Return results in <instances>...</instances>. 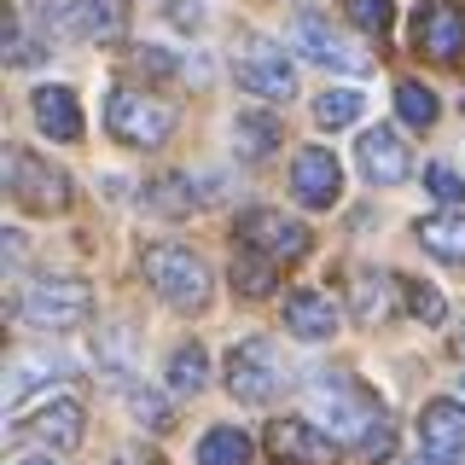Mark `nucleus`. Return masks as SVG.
I'll use <instances>...</instances> for the list:
<instances>
[{
	"label": "nucleus",
	"instance_id": "9b49d317",
	"mask_svg": "<svg viewBox=\"0 0 465 465\" xmlns=\"http://www.w3.org/2000/svg\"><path fill=\"white\" fill-rule=\"evenodd\" d=\"M413 47L442 58V64H454L465 53V6H454V0H425L413 12Z\"/></svg>",
	"mask_w": 465,
	"mask_h": 465
},
{
	"label": "nucleus",
	"instance_id": "f8f14e48",
	"mask_svg": "<svg viewBox=\"0 0 465 465\" xmlns=\"http://www.w3.org/2000/svg\"><path fill=\"white\" fill-rule=\"evenodd\" d=\"M232 76H239V87L256 94V99H291V94H297V70H291V58L280 47H268V41H256L251 53L232 58Z\"/></svg>",
	"mask_w": 465,
	"mask_h": 465
},
{
	"label": "nucleus",
	"instance_id": "9d476101",
	"mask_svg": "<svg viewBox=\"0 0 465 465\" xmlns=\"http://www.w3.org/2000/svg\"><path fill=\"white\" fill-rule=\"evenodd\" d=\"M291 193H297V203H309V210H331L343 198V163L326 145H302L291 157Z\"/></svg>",
	"mask_w": 465,
	"mask_h": 465
},
{
	"label": "nucleus",
	"instance_id": "c9c22d12",
	"mask_svg": "<svg viewBox=\"0 0 465 465\" xmlns=\"http://www.w3.org/2000/svg\"><path fill=\"white\" fill-rule=\"evenodd\" d=\"M460 349H465V331H460Z\"/></svg>",
	"mask_w": 465,
	"mask_h": 465
},
{
	"label": "nucleus",
	"instance_id": "4c0bfd02",
	"mask_svg": "<svg viewBox=\"0 0 465 465\" xmlns=\"http://www.w3.org/2000/svg\"><path fill=\"white\" fill-rule=\"evenodd\" d=\"M460 390H465V378H460Z\"/></svg>",
	"mask_w": 465,
	"mask_h": 465
},
{
	"label": "nucleus",
	"instance_id": "a211bd4d",
	"mask_svg": "<svg viewBox=\"0 0 465 465\" xmlns=\"http://www.w3.org/2000/svg\"><path fill=\"white\" fill-rule=\"evenodd\" d=\"M35 128L53 140H82V105L70 87H41L35 94Z\"/></svg>",
	"mask_w": 465,
	"mask_h": 465
},
{
	"label": "nucleus",
	"instance_id": "6e6552de",
	"mask_svg": "<svg viewBox=\"0 0 465 465\" xmlns=\"http://www.w3.org/2000/svg\"><path fill=\"white\" fill-rule=\"evenodd\" d=\"M6 193L24 203V210H41V215H53V210H64L70 203V181H64V169H53L41 152H6Z\"/></svg>",
	"mask_w": 465,
	"mask_h": 465
},
{
	"label": "nucleus",
	"instance_id": "2f4dec72",
	"mask_svg": "<svg viewBox=\"0 0 465 465\" xmlns=\"http://www.w3.org/2000/svg\"><path fill=\"white\" fill-rule=\"evenodd\" d=\"M134 70H140V76H157V82H163V76H174V58H169L163 47H140V53H134Z\"/></svg>",
	"mask_w": 465,
	"mask_h": 465
},
{
	"label": "nucleus",
	"instance_id": "dca6fc26",
	"mask_svg": "<svg viewBox=\"0 0 465 465\" xmlns=\"http://www.w3.org/2000/svg\"><path fill=\"white\" fill-rule=\"evenodd\" d=\"M355 152H361V174L378 181V186H401L407 174H413V157H407V145H401L396 128H367Z\"/></svg>",
	"mask_w": 465,
	"mask_h": 465
},
{
	"label": "nucleus",
	"instance_id": "c85d7f7f",
	"mask_svg": "<svg viewBox=\"0 0 465 465\" xmlns=\"http://www.w3.org/2000/svg\"><path fill=\"white\" fill-rule=\"evenodd\" d=\"M349 24L355 29H367V35H390V24H396V6L390 0H349Z\"/></svg>",
	"mask_w": 465,
	"mask_h": 465
},
{
	"label": "nucleus",
	"instance_id": "b1692460",
	"mask_svg": "<svg viewBox=\"0 0 465 465\" xmlns=\"http://www.w3.org/2000/svg\"><path fill=\"white\" fill-rule=\"evenodd\" d=\"M361 111H367V99H361L355 87H326V94L314 99V123L320 128H349V123H361Z\"/></svg>",
	"mask_w": 465,
	"mask_h": 465
},
{
	"label": "nucleus",
	"instance_id": "39448f33",
	"mask_svg": "<svg viewBox=\"0 0 465 465\" xmlns=\"http://www.w3.org/2000/svg\"><path fill=\"white\" fill-rule=\"evenodd\" d=\"M18 314L35 331H76V326L94 320V291H87L82 280H35L24 291Z\"/></svg>",
	"mask_w": 465,
	"mask_h": 465
},
{
	"label": "nucleus",
	"instance_id": "72a5a7b5",
	"mask_svg": "<svg viewBox=\"0 0 465 465\" xmlns=\"http://www.w3.org/2000/svg\"><path fill=\"white\" fill-rule=\"evenodd\" d=\"M12 465H58V460H53V454H18Z\"/></svg>",
	"mask_w": 465,
	"mask_h": 465
},
{
	"label": "nucleus",
	"instance_id": "4be33fe9",
	"mask_svg": "<svg viewBox=\"0 0 465 465\" xmlns=\"http://www.w3.org/2000/svg\"><path fill=\"white\" fill-rule=\"evenodd\" d=\"M232 140H239L244 157H268L273 145L285 140V128H280V116H268V111H244L239 123H232Z\"/></svg>",
	"mask_w": 465,
	"mask_h": 465
},
{
	"label": "nucleus",
	"instance_id": "393cba45",
	"mask_svg": "<svg viewBox=\"0 0 465 465\" xmlns=\"http://www.w3.org/2000/svg\"><path fill=\"white\" fill-rule=\"evenodd\" d=\"M232 291H244V297H268V291H273V262L256 256V251H239V256H232Z\"/></svg>",
	"mask_w": 465,
	"mask_h": 465
},
{
	"label": "nucleus",
	"instance_id": "f257e3e1",
	"mask_svg": "<svg viewBox=\"0 0 465 465\" xmlns=\"http://www.w3.org/2000/svg\"><path fill=\"white\" fill-rule=\"evenodd\" d=\"M309 407H314L320 430H326L331 442L367 448V442H378V436L390 430L384 425V401H378L367 384H355L349 372H314L309 378Z\"/></svg>",
	"mask_w": 465,
	"mask_h": 465
},
{
	"label": "nucleus",
	"instance_id": "5701e85b",
	"mask_svg": "<svg viewBox=\"0 0 465 465\" xmlns=\"http://www.w3.org/2000/svg\"><path fill=\"white\" fill-rule=\"evenodd\" d=\"M203 378H210V355H203V343H181L169 355V390H174V396H198Z\"/></svg>",
	"mask_w": 465,
	"mask_h": 465
},
{
	"label": "nucleus",
	"instance_id": "a878e982",
	"mask_svg": "<svg viewBox=\"0 0 465 465\" xmlns=\"http://www.w3.org/2000/svg\"><path fill=\"white\" fill-rule=\"evenodd\" d=\"M396 111H401L407 128H430L442 105H436V94H430L425 82H401V87H396Z\"/></svg>",
	"mask_w": 465,
	"mask_h": 465
},
{
	"label": "nucleus",
	"instance_id": "f704fd0d",
	"mask_svg": "<svg viewBox=\"0 0 465 465\" xmlns=\"http://www.w3.org/2000/svg\"><path fill=\"white\" fill-rule=\"evenodd\" d=\"M407 465H436V460H425V454H419V460H407Z\"/></svg>",
	"mask_w": 465,
	"mask_h": 465
},
{
	"label": "nucleus",
	"instance_id": "c756f323",
	"mask_svg": "<svg viewBox=\"0 0 465 465\" xmlns=\"http://www.w3.org/2000/svg\"><path fill=\"white\" fill-rule=\"evenodd\" d=\"M396 285H401V297H407V309H413V320H430V326H436V320L448 314V302L436 297L430 285H419V280H396Z\"/></svg>",
	"mask_w": 465,
	"mask_h": 465
},
{
	"label": "nucleus",
	"instance_id": "412c9836",
	"mask_svg": "<svg viewBox=\"0 0 465 465\" xmlns=\"http://www.w3.org/2000/svg\"><path fill=\"white\" fill-rule=\"evenodd\" d=\"M116 390H123L128 413H134V419H140L145 430H157V436H163V430H174V407H169L163 396H157V390H145V384H134V378H116Z\"/></svg>",
	"mask_w": 465,
	"mask_h": 465
},
{
	"label": "nucleus",
	"instance_id": "bb28decb",
	"mask_svg": "<svg viewBox=\"0 0 465 465\" xmlns=\"http://www.w3.org/2000/svg\"><path fill=\"white\" fill-rule=\"evenodd\" d=\"M186 186H193V174H157L152 193H145V203H152V210H163V215H186L198 203Z\"/></svg>",
	"mask_w": 465,
	"mask_h": 465
},
{
	"label": "nucleus",
	"instance_id": "7ed1b4c3",
	"mask_svg": "<svg viewBox=\"0 0 465 465\" xmlns=\"http://www.w3.org/2000/svg\"><path fill=\"white\" fill-rule=\"evenodd\" d=\"M105 128L116 145H134V152H152L174 134V105L152 94H134V87H116L105 105Z\"/></svg>",
	"mask_w": 465,
	"mask_h": 465
},
{
	"label": "nucleus",
	"instance_id": "6ab92c4d",
	"mask_svg": "<svg viewBox=\"0 0 465 465\" xmlns=\"http://www.w3.org/2000/svg\"><path fill=\"white\" fill-rule=\"evenodd\" d=\"M256 460V442L244 436L239 425H215V430H203V442H198V465H251Z\"/></svg>",
	"mask_w": 465,
	"mask_h": 465
},
{
	"label": "nucleus",
	"instance_id": "2eb2a0df",
	"mask_svg": "<svg viewBox=\"0 0 465 465\" xmlns=\"http://www.w3.org/2000/svg\"><path fill=\"white\" fill-rule=\"evenodd\" d=\"M338 326H343V309L326 297V291L297 285V291L285 297V331H291V338H302V343H326V338H338Z\"/></svg>",
	"mask_w": 465,
	"mask_h": 465
},
{
	"label": "nucleus",
	"instance_id": "473e14b6",
	"mask_svg": "<svg viewBox=\"0 0 465 465\" xmlns=\"http://www.w3.org/2000/svg\"><path fill=\"white\" fill-rule=\"evenodd\" d=\"M111 465H163V454H152V448H140V442H134V448H116V460H111Z\"/></svg>",
	"mask_w": 465,
	"mask_h": 465
},
{
	"label": "nucleus",
	"instance_id": "1a4fd4ad",
	"mask_svg": "<svg viewBox=\"0 0 465 465\" xmlns=\"http://www.w3.org/2000/svg\"><path fill=\"white\" fill-rule=\"evenodd\" d=\"M291 47H297L302 58H314V64H331V70H349V76H361V70L372 64L367 53L355 47L349 35H338L326 18H314V12H302L297 24H291Z\"/></svg>",
	"mask_w": 465,
	"mask_h": 465
},
{
	"label": "nucleus",
	"instance_id": "423d86ee",
	"mask_svg": "<svg viewBox=\"0 0 465 465\" xmlns=\"http://www.w3.org/2000/svg\"><path fill=\"white\" fill-rule=\"evenodd\" d=\"M314 244V232L285 210H244L239 215V251H256L268 262H302Z\"/></svg>",
	"mask_w": 465,
	"mask_h": 465
},
{
	"label": "nucleus",
	"instance_id": "0eeeda50",
	"mask_svg": "<svg viewBox=\"0 0 465 465\" xmlns=\"http://www.w3.org/2000/svg\"><path fill=\"white\" fill-rule=\"evenodd\" d=\"M35 24L76 41H111L123 35V6L116 0H35Z\"/></svg>",
	"mask_w": 465,
	"mask_h": 465
},
{
	"label": "nucleus",
	"instance_id": "f3484780",
	"mask_svg": "<svg viewBox=\"0 0 465 465\" xmlns=\"http://www.w3.org/2000/svg\"><path fill=\"white\" fill-rule=\"evenodd\" d=\"M82 425H87L82 401H76V396H53V401L35 413V425H29V430H35L47 448H58V454H70V448L82 442Z\"/></svg>",
	"mask_w": 465,
	"mask_h": 465
},
{
	"label": "nucleus",
	"instance_id": "4468645a",
	"mask_svg": "<svg viewBox=\"0 0 465 465\" xmlns=\"http://www.w3.org/2000/svg\"><path fill=\"white\" fill-rule=\"evenodd\" d=\"M419 448L436 465H460L465 460V407L460 401H425V413H419Z\"/></svg>",
	"mask_w": 465,
	"mask_h": 465
},
{
	"label": "nucleus",
	"instance_id": "cd10ccee",
	"mask_svg": "<svg viewBox=\"0 0 465 465\" xmlns=\"http://www.w3.org/2000/svg\"><path fill=\"white\" fill-rule=\"evenodd\" d=\"M355 320H361V326L390 320V285L378 280V273H361V285H355Z\"/></svg>",
	"mask_w": 465,
	"mask_h": 465
},
{
	"label": "nucleus",
	"instance_id": "ddd939ff",
	"mask_svg": "<svg viewBox=\"0 0 465 465\" xmlns=\"http://www.w3.org/2000/svg\"><path fill=\"white\" fill-rule=\"evenodd\" d=\"M268 454L280 465H331L338 442L314 425V419H273L268 425Z\"/></svg>",
	"mask_w": 465,
	"mask_h": 465
},
{
	"label": "nucleus",
	"instance_id": "e433bc0d",
	"mask_svg": "<svg viewBox=\"0 0 465 465\" xmlns=\"http://www.w3.org/2000/svg\"><path fill=\"white\" fill-rule=\"evenodd\" d=\"M460 111H465V99H460Z\"/></svg>",
	"mask_w": 465,
	"mask_h": 465
},
{
	"label": "nucleus",
	"instance_id": "f03ea898",
	"mask_svg": "<svg viewBox=\"0 0 465 465\" xmlns=\"http://www.w3.org/2000/svg\"><path fill=\"white\" fill-rule=\"evenodd\" d=\"M140 273L152 280V291L169 309L198 314L203 302H210V268H203V256H193L186 244H152V251H140Z\"/></svg>",
	"mask_w": 465,
	"mask_h": 465
},
{
	"label": "nucleus",
	"instance_id": "20e7f679",
	"mask_svg": "<svg viewBox=\"0 0 465 465\" xmlns=\"http://www.w3.org/2000/svg\"><path fill=\"white\" fill-rule=\"evenodd\" d=\"M285 384H291V378H285V361H280V343H273V338H244V343L227 349V390L239 401L262 407V401L280 396Z\"/></svg>",
	"mask_w": 465,
	"mask_h": 465
},
{
	"label": "nucleus",
	"instance_id": "aec40b11",
	"mask_svg": "<svg viewBox=\"0 0 465 465\" xmlns=\"http://www.w3.org/2000/svg\"><path fill=\"white\" fill-rule=\"evenodd\" d=\"M419 244L442 262H465V215H425L419 222Z\"/></svg>",
	"mask_w": 465,
	"mask_h": 465
},
{
	"label": "nucleus",
	"instance_id": "7c9ffc66",
	"mask_svg": "<svg viewBox=\"0 0 465 465\" xmlns=\"http://www.w3.org/2000/svg\"><path fill=\"white\" fill-rule=\"evenodd\" d=\"M425 186H430L442 203H465V181H460L448 163H430V169H425Z\"/></svg>",
	"mask_w": 465,
	"mask_h": 465
}]
</instances>
